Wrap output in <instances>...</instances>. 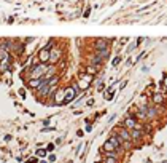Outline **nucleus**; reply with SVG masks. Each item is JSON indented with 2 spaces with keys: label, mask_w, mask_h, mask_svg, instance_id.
Returning <instances> with one entry per match:
<instances>
[{
  "label": "nucleus",
  "mask_w": 167,
  "mask_h": 163,
  "mask_svg": "<svg viewBox=\"0 0 167 163\" xmlns=\"http://www.w3.org/2000/svg\"><path fill=\"white\" fill-rule=\"evenodd\" d=\"M54 48V40H51L46 46H43L42 50L38 51V61L40 63H48L49 61V51Z\"/></svg>",
  "instance_id": "obj_1"
},
{
  "label": "nucleus",
  "mask_w": 167,
  "mask_h": 163,
  "mask_svg": "<svg viewBox=\"0 0 167 163\" xmlns=\"http://www.w3.org/2000/svg\"><path fill=\"white\" fill-rule=\"evenodd\" d=\"M78 90H80V88H78V86H73V88H67L65 94H64V101H62V104H69L70 101H73L75 98H77V94H78Z\"/></svg>",
  "instance_id": "obj_2"
},
{
  "label": "nucleus",
  "mask_w": 167,
  "mask_h": 163,
  "mask_svg": "<svg viewBox=\"0 0 167 163\" xmlns=\"http://www.w3.org/2000/svg\"><path fill=\"white\" fill-rule=\"evenodd\" d=\"M91 82H93V77H91L89 74H83V75L80 77V82H78L77 86L80 88V90H86V88L91 85Z\"/></svg>",
  "instance_id": "obj_3"
},
{
  "label": "nucleus",
  "mask_w": 167,
  "mask_h": 163,
  "mask_svg": "<svg viewBox=\"0 0 167 163\" xmlns=\"http://www.w3.org/2000/svg\"><path fill=\"white\" fill-rule=\"evenodd\" d=\"M137 118L134 117V115H127V117L124 118V123H122V126L126 128V130H132V128L137 126Z\"/></svg>",
  "instance_id": "obj_4"
},
{
  "label": "nucleus",
  "mask_w": 167,
  "mask_h": 163,
  "mask_svg": "<svg viewBox=\"0 0 167 163\" xmlns=\"http://www.w3.org/2000/svg\"><path fill=\"white\" fill-rule=\"evenodd\" d=\"M94 48H95V51H102V50L110 48V43H108V40H105V39H97L94 42Z\"/></svg>",
  "instance_id": "obj_5"
},
{
  "label": "nucleus",
  "mask_w": 167,
  "mask_h": 163,
  "mask_svg": "<svg viewBox=\"0 0 167 163\" xmlns=\"http://www.w3.org/2000/svg\"><path fill=\"white\" fill-rule=\"evenodd\" d=\"M116 134L119 136V139H121L122 142H132V139H131V133H129V130H126L124 126L119 128Z\"/></svg>",
  "instance_id": "obj_6"
},
{
  "label": "nucleus",
  "mask_w": 167,
  "mask_h": 163,
  "mask_svg": "<svg viewBox=\"0 0 167 163\" xmlns=\"http://www.w3.org/2000/svg\"><path fill=\"white\" fill-rule=\"evenodd\" d=\"M129 133H131L132 142H137L143 138V130H140V128H132V130H129Z\"/></svg>",
  "instance_id": "obj_7"
},
{
  "label": "nucleus",
  "mask_w": 167,
  "mask_h": 163,
  "mask_svg": "<svg viewBox=\"0 0 167 163\" xmlns=\"http://www.w3.org/2000/svg\"><path fill=\"white\" fill-rule=\"evenodd\" d=\"M164 101H166L164 93H154L153 94V104H154V106H161Z\"/></svg>",
  "instance_id": "obj_8"
},
{
  "label": "nucleus",
  "mask_w": 167,
  "mask_h": 163,
  "mask_svg": "<svg viewBox=\"0 0 167 163\" xmlns=\"http://www.w3.org/2000/svg\"><path fill=\"white\" fill-rule=\"evenodd\" d=\"M64 90H61V88H56L54 90V103H57V104H62V101H64Z\"/></svg>",
  "instance_id": "obj_9"
},
{
  "label": "nucleus",
  "mask_w": 167,
  "mask_h": 163,
  "mask_svg": "<svg viewBox=\"0 0 167 163\" xmlns=\"http://www.w3.org/2000/svg\"><path fill=\"white\" fill-rule=\"evenodd\" d=\"M59 56H61V50L54 46V48L49 51V63H56V61L59 59Z\"/></svg>",
  "instance_id": "obj_10"
},
{
  "label": "nucleus",
  "mask_w": 167,
  "mask_h": 163,
  "mask_svg": "<svg viewBox=\"0 0 167 163\" xmlns=\"http://www.w3.org/2000/svg\"><path fill=\"white\" fill-rule=\"evenodd\" d=\"M5 59H8L10 63H11V56H10V53H8V50L5 48V46L0 43V61H5Z\"/></svg>",
  "instance_id": "obj_11"
},
{
  "label": "nucleus",
  "mask_w": 167,
  "mask_h": 163,
  "mask_svg": "<svg viewBox=\"0 0 167 163\" xmlns=\"http://www.w3.org/2000/svg\"><path fill=\"white\" fill-rule=\"evenodd\" d=\"M102 63H104V59L99 56V53H95V54H93V56L89 58V64H93V66H97L99 67Z\"/></svg>",
  "instance_id": "obj_12"
},
{
  "label": "nucleus",
  "mask_w": 167,
  "mask_h": 163,
  "mask_svg": "<svg viewBox=\"0 0 167 163\" xmlns=\"http://www.w3.org/2000/svg\"><path fill=\"white\" fill-rule=\"evenodd\" d=\"M102 150H104V152H113L115 147H113V144H111V142L107 139V141H105V144H104V147H102Z\"/></svg>",
  "instance_id": "obj_13"
},
{
  "label": "nucleus",
  "mask_w": 167,
  "mask_h": 163,
  "mask_svg": "<svg viewBox=\"0 0 167 163\" xmlns=\"http://www.w3.org/2000/svg\"><path fill=\"white\" fill-rule=\"evenodd\" d=\"M57 82H59V77H57V75H53V77H49V79H48V85H49L51 88H54Z\"/></svg>",
  "instance_id": "obj_14"
},
{
  "label": "nucleus",
  "mask_w": 167,
  "mask_h": 163,
  "mask_svg": "<svg viewBox=\"0 0 167 163\" xmlns=\"http://www.w3.org/2000/svg\"><path fill=\"white\" fill-rule=\"evenodd\" d=\"M95 70H97V66H88L86 67V74H89V75H93V74H95Z\"/></svg>",
  "instance_id": "obj_15"
},
{
  "label": "nucleus",
  "mask_w": 167,
  "mask_h": 163,
  "mask_svg": "<svg viewBox=\"0 0 167 163\" xmlns=\"http://www.w3.org/2000/svg\"><path fill=\"white\" fill-rule=\"evenodd\" d=\"M104 163H118V158H115V157H105Z\"/></svg>",
  "instance_id": "obj_16"
},
{
  "label": "nucleus",
  "mask_w": 167,
  "mask_h": 163,
  "mask_svg": "<svg viewBox=\"0 0 167 163\" xmlns=\"http://www.w3.org/2000/svg\"><path fill=\"white\" fill-rule=\"evenodd\" d=\"M35 154H37V157H45V155H46V149H38Z\"/></svg>",
  "instance_id": "obj_17"
},
{
  "label": "nucleus",
  "mask_w": 167,
  "mask_h": 163,
  "mask_svg": "<svg viewBox=\"0 0 167 163\" xmlns=\"http://www.w3.org/2000/svg\"><path fill=\"white\" fill-rule=\"evenodd\" d=\"M119 63H121V58H119V56H116L113 61H111V66H118Z\"/></svg>",
  "instance_id": "obj_18"
},
{
  "label": "nucleus",
  "mask_w": 167,
  "mask_h": 163,
  "mask_svg": "<svg viewBox=\"0 0 167 163\" xmlns=\"http://www.w3.org/2000/svg\"><path fill=\"white\" fill-rule=\"evenodd\" d=\"M48 162H49V163H54V162H56V155H53V154H51L49 157H48Z\"/></svg>",
  "instance_id": "obj_19"
},
{
  "label": "nucleus",
  "mask_w": 167,
  "mask_h": 163,
  "mask_svg": "<svg viewBox=\"0 0 167 163\" xmlns=\"http://www.w3.org/2000/svg\"><path fill=\"white\" fill-rule=\"evenodd\" d=\"M162 88L167 90V75H164V79H162Z\"/></svg>",
  "instance_id": "obj_20"
},
{
  "label": "nucleus",
  "mask_w": 167,
  "mask_h": 163,
  "mask_svg": "<svg viewBox=\"0 0 167 163\" xmlns=\"http://www.w3.org/2000/svg\"><path fill=\"white\" fill-rule=\"evenodd\" d=\"M54 150V144H48L46 145V152H53Z\"/></svg>",
  "instance_id": "obj_21"
},
{
  "label": "nucleus",
  "mask_w": 167,
  "mask_h": 163,
  "mask_svg": "<svg viewBox=\"0 0 167 163\" xmlns=\"http://www.w3.org/2000/svg\"><path fill=\"white\" fill-rule=\"evenodd\" d=\"M37 162H38V158H37V157H32V158H29L26 163H37Z\"/></svg>",
  "instance_id": "obj_22"
},
{
  "label": "nucleus",
  "mask_w": 167,
  "mask_h": 163,
  "mask_svg": "<svg viewBox=\"0 0 167 163\" xmlns=\"http://www.w3.org/2000/svg\"><path fill=\"white\" fill-rule=\"evenodd\" d=\"M102 88H104V82H99V83H97V90L102 91Z\"/></svg>",
  "instance_id": "obj_23"
},
{
  "label": "nucleus",
  "mask_w": 167,
  "mask_h": 163,
  "mask_svg": "<svg viewBox=\"0 0 167 163\" xmlns=\"http://www.w3.org/2000/svg\"><path fill=\"white\" fill-rule=\"evenodd\" d=\"M19 96H26V91H24V88H21V90H19Z\"/></svg>",
  "instance_id": "obj_24"
},
{
  "label": "nucleus",
  "mask_w": 167,
  "mask_h": 163,
  "mask_svg": "<svg viewBox=\"0 0 167 163\" xmlns=\"http://www.w3.org/2000/svg\"><path fill=\"white\" fill-rule=\"evenodd\" d=\"M91 130H93V126H91V123H88L86 125V131H91Z\"/></svg>",
  "instance_id": "obj_25"
},
{
  "label": "nucleus",
  "mask_w": 167,
  "mask_h": 163,
  "mask_svg": "<svg viewBox=\"0 0 167 163\" xmlns=\"http://www.w3.org/2000/svg\"><path fill=\"white\" fill-rule=\"evenodd\" d=\"M88 106H94V99H89V101H88Z\"/></svg>",
  "instance_id": "obj_26"
},
{
  "label": "nucleus",
  "mask_w": 167,
  "mask_h": 163,
  "mask_svg": "<svg viewBox=\"0 0 167 163\" xmlns=\"http://www.w3.org/2000/svg\"><path fill=\"white\" fill-rule=\"evenodd\" d=\"M145 163H151V160H146V162H145Z\"/></svg>",
  "instance_id": "obj_27"
}]
</instances>
